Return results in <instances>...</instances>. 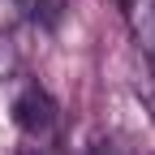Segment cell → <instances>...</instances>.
Masks as SVG:
<instances>
[{"mask_svg":"<svg viewBox=\"0 0 155 155\" xmlns=\"http://www.w3.org/2000/svg\"><path fill=\"white\" fill-rule=\"evenodd\" d=\"M86 155H112V142H104V138H99V142H91Z\"/></svg>","mask_w":155,"mask_h":155,"instance_id":"obj_4","label":"cell"},{"mask_svg":"<svg viewBox=\"0 0 155 155\" xmlns=\"http://www.w3.org/2000/svg\"><path fill=\"white\" fill-rule=\"evenodd\" d=\"M116 9H121L125 26H129V35H134L138 56L155 61V0H116Z\"/></svg>","mask_w":155,"mask_h":155,"instance_id":"obj_2","label":"cell"},{"mask_svg":"<svg viewBox=\"0 0 155 155\" xmlns=\"http://www.w3.org/2000/svg\"><path fill=\"white\" fill-rule=\"evenodd\" d=\"M22 73V43H17L13 30H0V82Z\"/></svg>","mask_w":155,"mask_h":155,"instance_id":"obj_3","label":"cell"},{"mask_svg":"<svg viewBox=\"0 0 155 155\" xmlns=\"http://www.w3.org/2000/svg\"><path fill=\"white\" fill-rule=\"evenodd\" d=\"M9 112H13V125L22 134H30V138H39V134H48L56 125V104H52V95L39 82H22V86H17Z\"/></svg>","mask_w":155,"mask_h":155,"instance_id":"obj_1","label":"cell"}]
</instances>
